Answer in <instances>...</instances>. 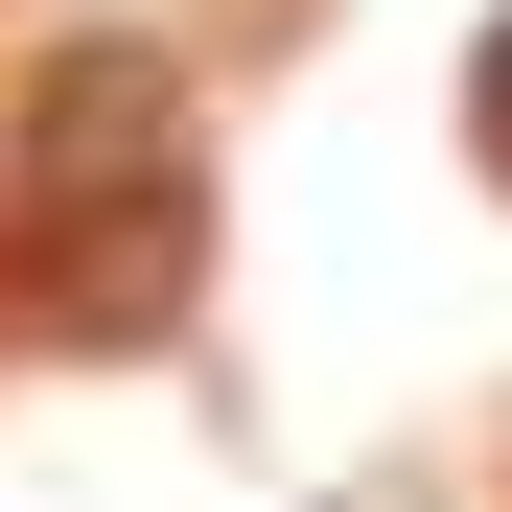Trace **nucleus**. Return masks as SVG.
Instances as JSON below:
<instances>
[{"instance_id":"1","label":"nucleus","mask_w":512,"mask_h":512,"mask_svg":"<svg viewBox=\"0 0 512 512\" xmlns=\"http://www.w3.org/2000/svg\"><path fill=\"white\" fill-rule=\"evenodd\" d=\"M466 117H489V163H512V24H489V94H466Z\"/></svg>"}]
</instances>
